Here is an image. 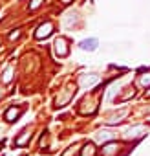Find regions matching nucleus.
I'll use <instances>...</instances> for the list:
<instances>
[{
    "instance_id": "39448f33",
    "label": "nucleus",
    "mask_w": 150,
    "mask_h": 156,
    "mask_svg": "<svg viewBox=\"0 0 150 156\" xmlns=\"http://www.w3.org/2000/svg\"><path fill=\"white\" fill-rule=\"evenodd\" d=\"M28 132H29V129H26V130L22 132V136L15 140V145H17V147H24V145L28 143V140H31V134H28Z\"/></svg>"
},
{
    "instance_id": "20e7f679",
    "label": "nucleus",
    "mask_w": 150,
    "mask_h": 156,
    "mask_svg": "<svg viewBox=\"0 0 150 156\" xmlns=\"http://www.w3.org/2000/svg\"><path fill=\"white\" fill-rule=\"evenodd\" d=\"M64 44H66L64 39H57V42H55V53L59 57H66L68 55V48H64Z\"/></svg>"
},
{
    "instance_id": "0eeeda50",
    "label": "nucleus",
    "mask_w": 150,
    "mask_h": 156,
    "mask_svg": "<svg viewBox=\"0 0 150 156\" xmlns=\"http://www.w3.org/2000/svg\"><path fill=\"white\" fill-rule=\"evenodd\" d=\"M40 4H42V0H31L29 6H28V9H29V11H33V9H37Z\"/></svg>"
},
{
    "instance_id": "9d476101",
    "label": "nucleus",
    "mask_w": 150,
    "mask_h": 156,
    "mask_svg": "<svg viewBox=\"0 0 150 156\" xmlns=\"http://www.w3.org/2000/svg\"><path fill=\"white\" fill-rule=\"evenodd\" d=\"M146 96H148V98H150V90H148V92H146Z\"/></svg>"
},
{
    "instance_id": "f03ea898",
    "label": "nucleus",
    "mask_w": 150,
    "mask_h": 156,
    "mask_svg": "<svg viewBox=\"0 0 150 156\" xmlns=\"http://www.w3.org/2000/svg\"><path fill=\"white\" fill-rule=\"evenodd\" d=\"M79 48H81L83 51H88V53H92V51H95V50L99 48V39H97V37L84 39V41H81V42H79Z\"/></svg>"
},
{
    "instance_id": "423d86ee",
    "label": "nucleus",
    "mask_w": 150,
    "mask_h": 156,
    "mask_svg": "<svg viewBox=\"0 0 150 156\" xmlns=\"http://www.w3.org/2000/svg\"><path fill=\"white\" fill-rule=\"evenodd\" d=\"M11 79H13V68H11V66H8V68H6V72H4L2 81H4V83H9Z\"/></svg>"
},
{
    "instance_id": "7ed1b4c3",
    "label": "nucleus",
    "mask_w": 150,
    "mask_h": 156,
    "mask_svg": "<svg viewBox=\"0 0 150 156\" xmlns=\"http://www.w3.org/2000/svg\"><path fill=\"white\" fill-rule=\"evenodd\" d=\"M22 114H24V108H15V107H9V108L6 110V114H4V119H6L8 123H13V121H17Z\"/></svg>"
},
{
    "instance_id": "6e6552de",
    "label": "nucleus",
    "mask_w": 150,
    "mask_h": 156,
    "mask_svg": "<svg viewBox=\"0 0 150 156\" xmlns=\"http://www.w3.org/2000/svg\"><path fill=\"white\" fill-rule=\"evenodd\" d=\"M124 114H126V108H121V110H119V114H117L115 118H121V116H124ZM114 121H115V119H108V123H114Z\"/></svg>"
},
{
    "instance_id": "1a4fd4ad",
    "label": "nucleus",
    "mask_w": 150,
    "mask_h": 156,
    "mask_svg": "<svg viewBox=\"0 0 150 156\" xmlns=\"http://www.w3.org/2000/svg\"><path fill=\"white\" fill-rule=\"evenodd\" d=\"M62 4H70V0H62Z\"/></svg>"
},
{
    "instance_id": "f257e3e1",
    "label": "nucleus",
    "mask_w": 150,
    "mask_h": 156,
    "mask_svg": "<svg viewBox=\"0 0 150 156\" xmlns=\"http://www.w3.org/2000/svg\"><path fill=\"white\" fill-rule=\"evenodd\" d=\"M51 33H53V24H51L49 20H46L44 24H40V26L37 28V31H35V39H37V41H42V39H48Z\"/></svg>"
}]
</instances>
